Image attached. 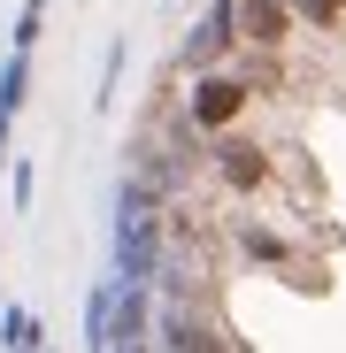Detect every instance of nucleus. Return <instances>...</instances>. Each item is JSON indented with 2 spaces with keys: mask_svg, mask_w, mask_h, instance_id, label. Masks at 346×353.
Instances as JSON below:
<instances>
[{
  "mask_svg": "<svg viewBox=\"0 0 346 353\" xmlns=\"http://www.w3.org/2000/svg\"><path fill=\"white\" fill-rule=\"evenodd\" d=\"M239 108H247V85L208 70V77L193 85V108H185V115H193V131H231V123H239Z\"/></svg>",
  "mask_w": 346,
  "mask_h": 353,
  "instance_id": "1",
  "label": "nucleus"
},
{
  "mask_svg": "<svg viewBox=\"0 0 346 353\" xmlns=\"http://www.w3.org/2000/svg\"><path fill=\"white\" fill-rule=\"evenodd\" d=\"M231 46H239V0H215V8L200 16V31L185 39V62H193V70H208L215 54H231Z\"/></svg>",
  "mask_w": 346,
  "mask_h": 353,
  "instance_id": "2",
  "label": "nucleus"
},
{
  "mask_svg": "<svg viewBox=\"0 0 346 353\" xmlns=\"http://www.w3.org/2000/svg\"><path fill=\"white\" fill-rule=\"evenodd\" d=\"M162 345H169V353H231L223 330H215L208 315H193V300H177V307L162 315Z\"/></svg>",
  "mask_w": 346,
  "mask_h": 353,
  "instance_id": "3",
  "label": "nucleus"
},
{
  "mask_svg": "<svg viewBox=\"0 0 346 353\" xmlns=\"http://www.w3.org/2000/svg\"><path fill=\"white\" fill-rule=\"evenodd\" d=\"M293 8L285 0H239V46H285Z\"/></svg>",
  "mask_w": 346,
  "mask_h": 353,
  "instance_id": "4",
  "label": "nucleus"
},
{
  "mask_svg": "<svg viewBox=\"0 0 346 353\" xmlns=\"http://www.w3.org/2000/svg\"><path fill=\"white\" fill-rule=\"evenodd\" d=\"M215 169H223V185L254 192L262 176H269V154H262V146H239V139H231V146H215Z\"/></svg>",
  "mask_w": 346,
  "mask_h": 353,
  "instance_id": "5",
  "label": "nucleus"
},
{
  "mask_svg": "<svg viewBox=\"0 0 346 353\" xmlns=\"http://www.w3.org/2000/svg\"><path fill=\"white\" fill-rule=\"evenodd\" d=\"M0 345H8V353H46L39 315H31V307H8V315H0Z\"/></svg>",
  "mask_w": 346,
  "mask_h": 353,
  "instance_id": "6",
  "label": "nucleus"
},
{
  "mask_svg": "<svg viewBox=\"0 0 346 353\" xmlns=\"http://www.w3.org/2000/svg\"><path fill=\"white\" fill-rule=\"evenodd\" d=\"M39 23H46V0H23V16H16V54H31Z\"/></svg>",
  "mask_w": 346,
  "mask_h": 353,
  "instance_id": "7",
  "label": "nucleus"
},
{
  "mask_svg": "<svg viewBox=\"0 0 346 353\" xmlns=\"http://www.w3.org/2000/svg\"><path fill=\"white\" fill-rule=\"evenodd\" d=\"M293 16H308V23H338L346 16V0H285Z\"/></svg>",
  "mask_w": 346,
  "mask_h": 353,
  "instance_id": "8",
  "label": "nucleus"
},
{
  "mask_svg": "<svg viewBox=\"0 0 346 353\" xmlns=\"http://www.w3.org/2000/svg\"><path fill=\"white\" fill-rule=\"evenodd\" d=\"M108 353H154V345H108Z\"/></svg>",
  "mask_w": 346,
  "mask_h": 353,
  "instance_id": "9",
  "label": "nucleus"
}]
</instances>
